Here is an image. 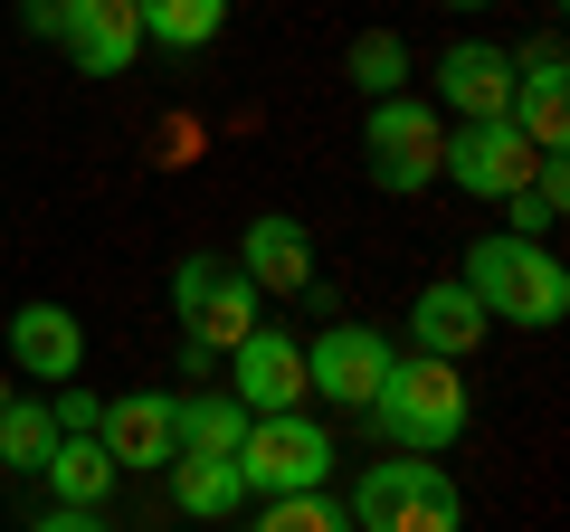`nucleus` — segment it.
Returning <instances> with one entry per match:
<instances>
[{
	"label": "nucleus",
	"instance_id": "28",
	"mask_svg": "<svg viewBox=\"0 0 570 532\" xmlns=\"http://www.w3.org/2000/svg\"><path fill=\"white\" fill-rule=\"evenodd\" d=\"M67 10H77V0H29L20 20H29V39H58V20H67Z\"/></svg>",
	"mask_w": 570,
	"mask_h": 532
},
{
	"label": "nucleus",
	"instance_id": "16",
	"mask_svg": "<svg viewBox=\"0 0 570 532\" xmlns=\"http://www.w3.org/2000/svg\"><path fill=\"white\" fill-rule=\"evenodd\" d=\"M171 447L181 456H238L247 447V410L228 390H190V400H171Z\"/></svg>",
	"mask_w": 570,
	"mask_h": 532
},
{
	"label": "nucleus",
	"instance_id": "9",
	"mask_svg": "<svg viewBox=\"0 0 570 532\" xmlns=\"http://www.w3.org/2000/svg\"><path fill=\"white\" fill-rule=\"evenodd\" d=\"M228 362H238V381H228V400H238L247 418L305 410V343H295L285 324H257V333H247L238 352H228Z\"/></svg>",
	"mask_w": 570,
	"mask_h": 532
},
{
	"label": "nucleus",
	"instance_id": "13",
	"mask_svg": "<svg viewBox=\"0 0 570 532\" xmlns=\"http://www.w3.org/2000/svg\"><path fill=\"white\" fill-rule=\"evenodd\" d=\"M58 48L86 67V77H124L142 48V20H134V0H77L58 20Z\"/></svg>",
	"mask_w": 570,
	"mask_h": 532
},
{
	"label": "nucleus",
	"instance_id": "26",
	"mask_svg": "<svg viewBox=\"0 0 570 532\" xmlns=\"http://www.w3.org/2000/svg\"><path fill=\"white\" fill-rule=\"evenodd\" d=\"M523 77H561V39H532L523 58H513V86H523Z\"/></svg>",
	"mask_w": 570,
	"mask_h": 532
},
{
	"label": "nucleus",
	"instance_id": "11",
	"mask_svg": "<svg viewBox=\"0 0 570 532\" xmlns=\"http://www.w3.org/2000/svg\"><path fill=\"white\" fill-rule=\"evenodd\" d=\"M438 105H456V124H485V115H513V48H485V39H456L438 58Z\"/></svg>",
	"mask_w": 570,
	"mask_h": 532
},
{
	"label": "nucleus",
	"instance_id": "6",
	"mask_svg": "<svg viewBox=\"0 0 570 532\" xmlns=\"http://www.w3.org/2000/svg\"><path fill=\"white\" fill-rule=\"evenodd\" d=\"M438 152H448V134H438V105H419V96H381V105H371L362 162H371V181H381L390 200H409V190L438 181Z\"/></svg>",
	"mask_w": 570,
	"mask_h": 532
},
{
	"label": "nucleus",
	"instance_id": "27",
	"mask_svg": "<svg viewBox=\"0 0 570 532\" xmlns=\"http://www.w3.org/2000/svg\"><path fill=\"white\" fill-rule=\"evenodd\" d=\"M29 532H105V513H77V504H58V513H39Z\"/></svg>",
	"mask_w": 570,
	"mask_h": 532
},
{
	"label": "nucleus",
	"instance_id": "12",
	"mask_svg": "<svg viewBox=\"0 0 570 532\" xmlns=\"http://www.w3.org/2000/svg\"><path fill=\"white\" fill-rule=\"evenodd\" d=\"M238 276H247L257 295H305V286H314V238H305V219H285V209L247 219V238H238Z\"/></svg>",
	"mask_w": 570,
	"mask_h": 532
},
{
	"label": "nucleus",
	"instance_id": "14",
	"mask_svg": "<svg viewBox=\"0 0 570 532\" xmlns=\"http://www.w3.org/2000/svg\"><path fill=\"white\" fill-rule=\"evenodd\" d=\"M10 362L29 371V381H77V362H86V324L67 305H20L10 314Z\"/></svg>",
	"mask_w": 570,
	"mask_h": 532
},
{
	"label": "nucleus",
	"instance_id": "29",
	"mask_svg": "<svg viewBox=\"0 0 570 532\" xmlns=\"http://www.w3.org/2000/svg\"><path fill=\"white\" fill-rule=\"evenodd\" d=\"M438 10H494V0H438Z\"/></svg>",
	"mask_w": 570,
	"mask_h": 532
},
{
	"label": "nucleus",
	"instance_id": "24",
	"mask_svg": "<svg viewBox=\"0 0 570 532\" xmlns=\"http://www.w3.org/2000/svg\"><path fill=\"white\" fill-rule=\"evenodd\" d=\"M48 418H58V437H96L105 400H96V390H77V381H67V390H58V410H48Z\"/></svg>",
	"mask_w": 570,
	"mask_h": 532
},
{
	"label": "nucleus",
	"instance_id": "8",
	"mask_svg": "<svg viewBox=\"0 0 570 532\" xmlns=\"http://www.w3.org/2000/svg\"><path fill=\"white\" fill-rule=\"evenodd\" d=\"M532 162L542 152L513 134V115H485V124H456L448 134V152H438V171H448L466 200H513V190L532 181Z\"/></svg>",
	"mask_w": 570,
	"mask_h": 532
},
{
	"label": "nucleus",
	"instance_id": "21",
	"mask_svg": "<svg viewBox=\"0 0 570 532\" xmlns=\"http://www.w3.org/2000/svg\"><path fill=\"white\" fill-rule=\"evenodd\" d=\"M48 447H58V418H48V400H10V410H0V466L39 475Z\"/></svg>",
	"mask_w": 570,
	"mask_h": 532
},
{
	"label": "nucleus",
	"instance_id": "10",
	"mask_svg": "<svg viewBox=\"0 0 570 532\" xmlns=\"http://www.w3.org/2000/svg\"><path fill=\"white\" fill-rule=\"evenodd\" d=\"M96 447L115 456V475H153V466H171V400L163 390H134V400H105V418H96Z\"/></svg>",
	"mask_w": 570,
	"mask_h": 532
},
{
	"label": "nucleus",
	"instance_id": "30",
	"mask_svg": "<svg viewBox=\"0 0 570 532\" xmlns=\"http://www.w3.org/2000/svg\"><path fill=\"white\" fill-rule=\"evenodd\" d=\"M10 400H20V390H10V381H0V410H10Z\"/></svg>",
	"mask_w": 570,
	"mask_h": 532
},
{
	"label": "nucleus",
	"instance_id": "17",
	"mask_svg": "<svg viewBox=\"0 0 570 532\" xmlns=\"http://www.w3.org/2000/svg\"><path fill=\"white\" fill-rule=\"evenodd\" d=\"M39 475H48V485H58V504H77V513H105V494L124 485V475H115V456H105L96 437H58Z\"/></svg>",
	"mask_w": 570,
	"mask_h": 532
},
{
	"label": "nucleus",
	"instance_id": "4",
	"mask_svg": "<svg viewBox=\"0 0 570 532\" xmlns=\"http://www.w3.org/2000/svg\"><path fill=\"white\" fill-rule=\"evenodd\" d=\"M333 428L324 418H305V410H276V418H247V447H238V485L247 494H324V475H333Z\"/></svg>",
	"mask_w": 570,
	"mask_h": 532
},
{
	"label": "nucleus",
	"instance_id": "18",
	"mask_svg": "<svg viewBox=\"0 0 570 532\" xmlns=\"http://www.w3.org/2000/svg\"><path fill=\"white\" fill-rule=\"evenodd\" d=\"M171 504H181L190 523H219V513H238V504H247L238 456H171Z\"/></svg>",
	"mask_w": 570,
	"mask_h": 532
},
{
	"label": "nucleus",
	"instance_id": "7",
	"mask_svg": "<svg viewBox=\"0 0 570 532\" xmlns=\"http://www.w3.org/2000/svg\"><path fill=\"white\" fill-rule=\"evenodd\" d=\"M390 333L371 324H324L305 343V400H333V410H371V390L390 381Z\"/></svg>",
	"mask_w": 570,
	"mask_h": 532
},
{
	"label": "nucleus",
	"instance_id": "1",
	"mask_svg": "<svg viewBox=\"0 0 570 532\" xmlns=\"http://www.w3.org/2000/svg\"><path fill=\"white\" fill-rule=\"evenodd\" d=\"M456 286L485 305V324H523V333H551L570 314V276H561V257H551L542 238H475L466 247V276Z\"/></svg>",
	"mask_w": 570,
	"mask_h": 532
},
{
	"label": "nucleus",
	"instance_id": "15",
	"mask_svg": "<svg viewBox=\"0 0 570 532\" xmlns=\"http://www.w3.org/2000/svg\"><path fill=\"white\" fill-rule=\"evenodd\" d=\"M485 333H494V324H485V305H475V295L456 286V276H438V286H428L419 305H409V343H419L428 362H466V352L485 343Z\"/></svg>",
	"mask_w": 570,
	"mask_h": 532
},
{
	"label": "nucleus",
	"instance_id": "3",
	"mask_svg": "<svg viewBox=\"0 0 570 532\" xmlns=\"http://www.w3.org/2000/svg\"><path fill=\"white\" fill-rule=\"evenodd\" d=\"M343 513L352 532H466V494L448 485L438 456H381Z\"/></svg>",
	"mask_w": 570,
	"mask_h": 532
},
{
	"label": "nucleus",
	"instance_id": "25",
	"mask_svg": "<svg viewBox=\"0 0 570 532\" xmlns=\"http://www.w3.org/2000/svg\"><path fill=\"white\" fill-rule=\"evenodd\" d=\"M504 209H513V228H504V238H542V228L561 219V209H551V200H532V190H513Z\"/></svg>",
	"mask_w": 570,
	"mask_h": 532
},
{
	"label": "nucleus",
	"instance_id": "5",
	"mask_svg": "<svg viewBox=\"0 0 570 532\" xmlns=\"http://www.w3.org/2000/svg\"><path fill=\"white\" fill-rule=\"evenodd\" d=\"M171 305H181V333L200 352H238L247 333L266 324V314H257L266 295L238 276V257H181V266H171Z\"/></svg>",
	"mask_w": 570,
	"mask_h": 532
},
{
	"label": "nucleus",
	"instance_id": "23",
	"mask_svg": "<svg viewBox=\"0 0 570 532\" xmlns=\"http://www.w3.org/2000/svg\"><path fill=\"white\" fill-rule=\"evenodd\" d=\"M257 532H352V513L333 504V494H276V504L257 513Z\"/></svg>",
	"mask_w": 570,
	"mask_h": 532
},
{
	"label": "nucleus",
	"instance_id": "2",
	"mask_svg": "<svg viewBox=\"0 0 570 532\" xmlns=\"http://www.w3.org/2000/svg\"><path fill=\"white\" fill-rule=\"evenodd\" d=\"M371 428L390 437L400 456H448L466 437V381L456 362H390V381L371 390Z\"/></svg>",
	"mask_w": 570,
	"mask_h": 532
},
{
	"label": "nucleus",
	"instance_id": "19",
	"mask_svg": "<svg viewBox=\"0 0 570 532\" xmlns=\"http://www.w3.org/2000/svg\"><path fill=\"white\" fill-rule=\"evenodd\" d=\"M513 134L532 152H570V86L561 77H523L513 86Z\"/></svg>",
	"mask_w": 570,
	"mask_h": 532
},
{
	"label": "nucleus",
	"instance_id": "20",
	"mask_svg": "<svg viewBox=\"0 0 570 532\" xmlns=\"http://www.w3.org/2000/svg\"><path fill=\"white\" fill-rule=\"evenodd\" d=\"M134 20H142V39H163V48H209L228 29V0H134Z\"/></svg>",
	"mask_w": 570,
	"mask_h": 532
},
{
	"label": "nucleus",
	"instance_id": "22",
	"mask_svg": "<svg viewBox=\"0 0 570 532\" xmlns=\"http://www.w3.org/2000/svg\"><path fill=\"white\" fill-rule=\"evenodd\" d=\"M400 77H409L400 29H362V39H352V86H362V96H400Z\"/></svg>",
	"mask_w": 570,
	"mask_h": 532
}]
</instances>
